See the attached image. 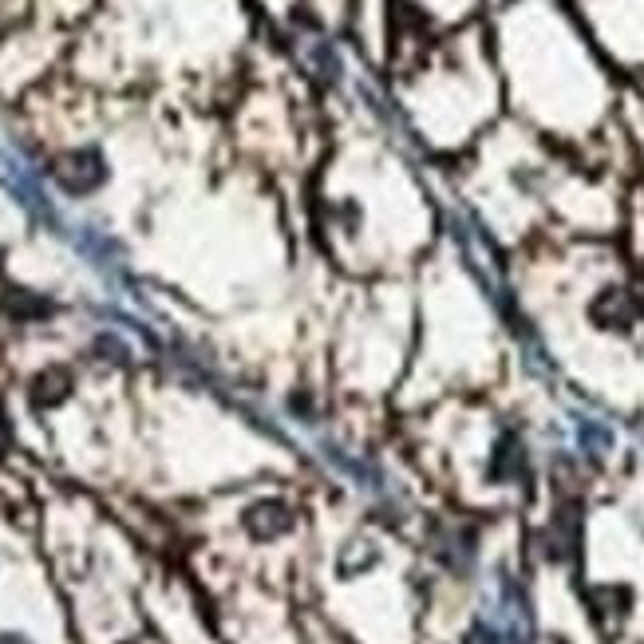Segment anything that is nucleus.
Returning a JSON list of instances; mask_svg holds the SVG:
<instances>
[{
	"label": "nucleus",
	"instance_id": "f257e3e1",
	"mask_svg": "<svg viewBox=\"0 0 644 644\" xmlns=\"http://www.w3.org/2000/svg\"><path fill=\"white\" fill-rule=\"evenodd\" d=\"M103 178H107V170H103V159L95 155V150H75V155L56 162V182H60L67 194H88Z\"/></svg>",
	"mask_w": 644,
	"mask_h": 644
},
{
	"label": "nucleus",
	"instance_id": "f03ea898",
	"mask_svg": "<svg viewBox=\"0 0 644 644\" xmlns=\"http://www.w3.org/2000/svg\"><path fill=\"white\" fill-rule=\"evenodd\" d=\"M589 316L597 321V329L624 332V329H632V324H637L640 305H637V296L624 293V289H605L597 301L589 305Z\"/></svg>",
	"mask_w": 644,
	"mask_h": 644
},
{
	"label": "nucleus",
	"instance_id": "7ed1b4c3",
	"mask_svg": "<svg viewBox=\"0 0 644 644\" xmlns=\"http://www.w3.org/2000/svg\"><path fill=\"white\" fill-rule=\"evenodd\" d=\"M245 522H249V530H253L257 537H273V534L289 530V522H293V518L285 514L281 506H257V511L249 514Z\"/></svg>",
	"mask_w": 644,
	"mask_h": 644
},
{
	"label": "nucleus",
	"instance_id": "20e7f679",
	"mask_svg": "<svg viewBox=\"0 0 644 644\" xmlns=\"http://www.w3.org/2000/svg\"><path fill=\"white\" fill-rule=\"evenodd\" d=\"M4 439H8V431H4V419H0V443H4Z\"/></svg>",
	"mask_w": 644,
	"mask_h": 644
}]
</instances>
